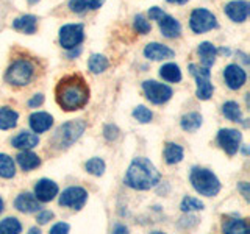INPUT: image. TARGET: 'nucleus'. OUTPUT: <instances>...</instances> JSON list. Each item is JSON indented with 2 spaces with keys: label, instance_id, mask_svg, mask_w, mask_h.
Instances as JSON below:
<instances>
[{
  "label": "nucleus",
  "instance_id": "e433bc0d",
  "mask_svg": "<svg viewBox=\"0 0 250 234\" xmlns=\"http://www.w3.org/2000/svg\"><path fill=\"white\" fill-rule=\"evenodd\" d=\"M104 133L108 140H114L117 136H119V130H117V127H114V125H106Z\"/></svg>",
  "mask_w": 250,
  "mask_h": 234
},
{
  "label": "nucleus",
  "instance_id": "f8f14e48",
  "mask_svg": "<svg viewBox=\"0 0 250 234\" xmlns=\"http://www.w3.org/2000/svg\"><path fill=\"white\" fill-rule=\"evenodd\" d=\"M57 194H58V186L52 179H45V178L39 179L38 184L35 186V197L42 203L53 200Z\"/></svg>",
  "mask_w": 250,
  "mask_h": 234
},
{
  "label": "nucleus",
  "instance_id": "cd10ccee",
  "mask_svg": "<svg viewBox=\"0 0 250 234\" xmlns=\"http://www.w3.org/2000/svg\"><path fill=\"white\" fill-rule=\"evenodd\" d=\"M164 156H166L167 164H177L183 159V148L178 144H167L166 150H164Z\"/></svg>",
  "mask_w": 250,
  "mask_h": 234
},
{
  "label": "nucleus",
  "instance_id": "7c9ffc66",
  "mask_svg": "<svg viewBox=\"0 0 250 234\" xmlns=\"http://www.w3.org/2000/svg\"><path fill=\"white\" fill-rule=\"evenodd\" d=\"M21 230H22V226L18 218H14V217H8L0 223V234H18L21 233Z\"/></svg>",
  "mask_w": 250,
  "mask_h": 234
},
{
  "label": "nucleus",
  "instance_id": "ddd939ff",
  "mask_svg": "<svg viewBox=\"0 0 250 234\" xmlns=\"http://www.w3.org/2000/svg\"><path fill=\"white\" fill-rule=\"evenodd\" d=\"M224 78H225L227 84H229V88L236 91L246 83L247 77H246V72L239 66L230 64V66H227L225 70H224Z\"/></svg>",
  "mask_w": 250,
  "mask_h": 234
},
{
  "label": "nucleus",
  "instance_id": "a211bd4d",
  "mask_svg": "<svg viewBox=\"0 0 250 234\" xmlns=\"http://www.w3.org/2000/svg\"><path fill=\"white\" fill-rule=\"evenodd\" d=\"M53 123V119L47 113H33L30 116V127L35 133H44L47 131Z\"/></svg>",
  "mask_w": 250,
  "mask_h": 234
},
{
  "label": "nucleus",
  "instance_id": "423d86ee",
  "mask_svg": "<svg viewBox=\"0 0 250 234\" xmlns=\"http://www.w3.org/2000/svg\"><path fill=\"white\" fill-rule=\"evenodd\" d=\"M191 74L195 77V81H197V97L200 100H208L213 96V84L209 81V69L208 67H199L195 64L189 66Z\"/></svg>",
  "mask_w": 250,
  "mask_h": 234
},
{
  "label": "nucleus",
  "instance_id": "a18cd8bd",
  "mask_svg": "<svg viewBox=\"0 0 250 234\" xmlns=\"http://www.w3.org/2000/svg\"><path fill=\"white\" fill-rule=\"evenodd\" d=\"M2 211H3V200L0 198V213H2Z\"/></svg>",
  "mask_w": 250,
  "mask_h": 234
},
{
  "label": "nucleus",
  "instance_id": "412c9836",
  "mask_svg": "<svg viewBox=\"0 0 250 234\" xmlns=\"http://www.w3.org/2000/svg\"><path fill=\"white\" fill-rule=\"evenodd\" d=\"M36 22H38V19L35 16H22V18H18L13 22V28L18 31H22V33L33 35L36 31Z\"/></svg>",
  "mask_w": 250,
  "mask_h": 234
},
{
  "label": "nucleus",
  "instance_id": "39448f33",
  "mask_svg": "<svg viewBox=\"0 0 250 234\" xmlns=\"http://www.w3.org/2000/svg\"><path fill=\"white\" fill-rule=\"evenodd\" d=\"M33 74H35V67L30 61L18 59L8 67L5 80L14 86H25L33 78Z\"/></svg>",
  "mask_w": 250,
  "mask_h": 234
},
{
  "label": "nucleus",
  "instance_id": "6ab92c4d",
  "mask_svg": "<svg viewBox=\"0 0 250 234\" xmlns=\"http://www.w3.org/2000/svg\"><path fill=\"white\" fill-rule=\"evenodd\" d=\"M39 144V137L35 135V133L30 131H22L18 136L13 139V145L16 148H21V150H30Z\"/></svg>",
  "mask_w": 250,
  "mask_h": 234
},
{
  "label": "nucleus",
  "instance_id": "f03ea898",
  "mask_svg": "<svg viewBox=\"0 0 250 234\" xmlns=\"http://www.w3.org/2000/svg\"><path fill=\"white\" fill-rule=\"evenodd\" d=\"M160 181V172L147 158H135L125 175V183L133 189L147 191Z\"/></svg>",
  "mask_w": 250,
  "mask_h": 234
},
{
  "label": "nucleus",
  "instance_id": "37998d69",
  "mask_svg": "<svg viewBox=\"0 0 250 234\" xmlns=\"http://www.w3.org/2000/svg\"><path fill=\"white\" fill-rule=\"evenodd\" d=\"M114 233H127V228H125V226H116L114 228Z\"/></svg>",
  "mask_w": 250,
  "mask_h": 234
},
{
  "label": "nucleus",
  "instance_id": "473e14b6",
  "mask_svg": "<svg viewBox=\"0 0 250 234\" xmlns=\"http://www.w3.org/2000/svg\"><path fill=\"white\" fill-rule=\"evenodd\" d=\"M224 231L229 234H234V233H247L249 226L244 220H229L224 225Z\"/></svg>",
  "mask_w": 250,
  "mask_h": 234
},
{
  "label": "nucleus",
  "instance_id": "2eb2a0df",
  "mask_svg": "<svg viewBox=\"0 0 250 234\" xmlns=\"http://www.w3.org/2000/svg\"><path fill=\"white\" fill-rule=\"evenodd\" d=\"M14 206L18 211H21V213H25V214H30V213H36V211L41 208V205H39V200L35 197L33 194H21L18 198H16L14 201Z\"/></svg>",
  "mask_w": 250,
  "mask_h": 234
},
{
  "label": "nucleus",
  "instance_id": "79ce46f5",
  "mask_svg": "<svg viewBox=\"0 0 250 234\" xmlns=\"http://www.w3.org/2000/svg\"><path fill=\"white\" fill-rule=\"evenodd\" d=\"M238 187L242 191V195H244V197L249 200V184H247V183H241Z\"/></svg>",
  "mask_w": 250,
  "mask_h": 234
},
{
  "label": "nucleus",
  "instance_id": "20e7f679",
  "mask_svg": "<svg viewBox=\"0 0 250 234\" xmlns=\"http://www.w3.org/2000/svg\"><path fill=\"white\" fill-rule=\"evenodd\" d=\"M84 128H86V122L82 119L66 122L64 125H61V127L57 130V133H55V136H53L55 145H58L60 148L70 147L75 140L80 139Z\"/></svg>",
  "mask_w": 250,
  "mask_h": 234
},
{
  "label": "nucleus",
  "instance_id": "f704fd0d",
  "mask_svg": "<svg viewBox=\"0 0 250 234\" xmlns=\"http://www.w3.org/2000/svg\"><path fill=\"white\" fill-rule=\"evenodd\" d=\"M133 117H135L136 120H139L141 123H148L152 120V111L150 109H147L146 106H138L135 111H133Z\"/></svg>",
  "mask_w": 250,
  "mask_h": 234
},
{
  "label": "nucleus",
  "instance_id": "58836bf2",
  "mask_svg": "<svg viewBox=\"0 0 250 234\" xmlns=\"http://www.w3.org/2000/svg\"><path fill=\"white\" fill-rule=\"evenodd\" d=\"M50 218H53V213H50V211H42V213H39L38 215V222L41 225H45Z\"/></svg>",
  "mask_w": 250,
  "mask_h": 234
},
{
  "label": "nucleus",
  "instance_id": "72a5a7b5",
  "mask_svg": "<svg viewBox=\"0 0 250 234\" xmlns=\"http://www.w3.org/2000/svg\"><path fill=\"white\" fill-rule=\"evenodd\" d=\"M203 209V203L194 197H185L182 201V211L185 213H189V211H199Z\"/></svg>",
  "mask_w": 250,
  "mask_h": 234
},
{
  "label": "nucleus",
  "instance_id": "1a4fd4ad",
  "mask_svg": "<svg viewBox=\"0 0 250 234\" xmlns=\"http://www.w3.org/2000/svg\"><path fill=\"white\" fill-rule=\"evenodd\" d=\"M83 38V25L80 23H70V25H64L60 30V42L67 50L80 45Z\"/></svg>",
  "mask_w": 250,
  "mask_h": 234
},
{
  "label": "nucleus",
  "instance_id": "49530a36",
  "mask_svg": "<svg viewBox=\"0 0 250 234\" xmlns=\"http://www.w3.org/2000/svg\"><path fill=\"white\" fill-rule=\"evenodd\" d=\"M30 233H31V234H35V233H39V230H38V228H31Z\"/></svg>",
  "mask_w": 250,
  "mask_h": 234
},
{
  "label": "nucleus",
  "instance_id": "c85d7f7f",
  "mask_svg": "<svg viewBox=\"0 0 250 234\" xmlns=\"http://www.w3.org/2000/svg\"><path fill=\"white\" fill-rule=\"evenodd\" d=\"M16 174L14 162L8 155H0V176L2 178H13Z\"/></svg>",
  "mask_w": 250,
  "mask_h": 234
},
{
  "label": "nucleus",
  "instance_id": "9b49d317",
  "mask_svg": "<svg viewBox=\"0 0 250 234\" xmlns=\"http://www.w3.org/2000/svg\"><path fill=\"white\" fill-rule=\"evenodd\" d=\"M88 200V192L83 187H69L60 197V205L72 209H82Z\"/></svg>",
  "mask_w": 250,
  "mask_h": 234
},
{
  "label": "nucleus",
  "instance_id": "c03bdc74",
  "mask_svg": "<svg viewBox=\"0 0 250 234\" xmlns=\"http://www.w3.org/2000/svg\"><path fill=\"white\" fill-rule=\"evenodd\" d=\"M169 3H186L188 0H167Z\"/></svg>",
  "mask_w": 250,
  "mask_h": 234
},
{
  "label": "nucleus",
  "instance_id": "bb28decb",
  "mask_svg": "<svg viewBox=\"0 0 250 234\" xmlns=\"http://www.w3.org/2000/svg\"><path fill=\"white\" fill-rule=\"evenodd\" d=\"M222 113L229 120L242 122V113H241V108L236 101H227V103L222 106Z\"/></svg>",
  "mask_w": 250,
  "mask_h": 234
},
{
  "label": "nucleus",
  "instance_id": "4468645a",
  "mask_svg": "<svg viewBox=\"0 0 250 234\" xmlns=\"http://www.w3.org/2000/svg\"><path fill=\"white\" fill-rule=\"evenodd\" d=\"M225 13L233 22H244L249 16V3L244 0H234L225 6Z\"/></svg>",
  "mask_w": 250,
  "mask_h": 234
},
{
  "label": "nucleus",
  "instance_id": "5701e85b",
  "mask_svg": "<svg viewBox=\"0 0 250 234\" xmlns=\"http://www.w3.org/2000/svg\"><path fill=\"white\" fill-rule=\"evenodd\" d=\"M18 162H19V166L28 172V170H33L36 169L39 164H41V159H39V156L35 155L33 152H30V150H23L22 153L18 155Z\"/></svg>",
  "mask_w": 250,
  "mask_h": 234
},
{
  "label": "nucleus",
  "instance_id": "f3484780",
  "mask_svg": "<svg viewBox=\"0 0 250 234\" xmlns=\"http://www.w3.org/2000/svg\"><path fill=\"white\" fill-rule=\"evenodd\" d=\"M158 22H160V30H161L163 36L172 39V38H178L180 33H182V27H180L178 20L170 18L167 14H164Z\"/></svg>",
  "mask_w": 250,
  "mask_h": 234
},
{
  "label": "nucleus",
  "instance_id": "6e6552de",
  "mask_svg": "<svg viewBox=\"0 0 250 234\" xmlns=\"http://www.w3.org/2000/svg\"><path fill=\"white\" fill-rule=\"evenodd\" d=\"M143 89L146 97L155 105H163L172 97V89L169 86L158 83V81H144L143 83Z\"/></svg>",
  "mask_w": 250,
  "mask_h": 234
},
{
  "label": "nucleus",
  "instance_id": "0eeeda50",
  "mask_svg": "<svg viewBox=\"0 0 250 234\" xmlns=\"http://www.w3.org/2000/svg\"><path fill=\"white\" fill-rule=\"evenodd\" d=\"M189 23L194 33H205V31H209L217 27V20L214 18V14L209 13L208 10H203V8L192 11Z\"/></svg>",
  "mask_w": 250,
  "mask_h": 234
},
{
  "label": "nucleus",
  "instance_id": "a878e982",
  "mask_svg": "<svg viewBox=\"0 0 250 234\" xmlns=\"http://www.w3.org/2000/svg\"><path fill=\"white\" fill-rule=\"evenodd\" d=\"M202 125V116L199 113H189L182 117V128L185 131H197Z\"/></svg>",
  "mask_w": 250,
  "mask_h": 234
},
{
  "label": "nucleus",
  "instance_id": "4c0bfd02",
  "mask_svg": "<svg viewBox=\"0 0 250 234\" xmlns=\"http://www.w3.org/2000/svg\"><path fill=\"white\" fill-rule=\"evenodd\" d=\"M69 230H70V226L67 223H57L50 230V233L52 234H66V233H69Z\"/></svg>",
  "mask_w": 250,
  "mask_h": 234
},
{
  "label": "nucleus",
  "instance_id": "aec40b11",
  "mask_svg": "<svg viewBox=\"0 0 250 234\" xmlns=\"http://www.w3.org/2000/svg\"><path fill=\"white\" fill-rule=\"evenodd\" d=\"M197 53H199V57H200V61H202V66L203 67H211L214 64V61H216V47L211 44V42H202L199 45V49H197Z\"/></svg>",
  "mask_w": 250,
  "mask_h": 234
},
{
  "label": "nucleus",
  "instance_id": "7ed1b4c3",
  "mask_svg": "<svg viewBox=\"0 0 250 234\" xmlns=\"http://www.w3.org/2000/svg\"><path fill=\"white\" fill-rule=\"evenodd\" d=\"M189 181L194 189L205 197H214L221 191V183H219L217 176L208 169L194 167L191 170Z\"/></svg>",
  "mask_w": 250,
  "mask_h": 234
},
{
  "label": "nucleus",
  "instance_id": "de8ad7c7",
  "mask_svg": "<svg viewBox=\"0 0 250 234\" xmlns=\"http://www.w3.org/2000/svg\"><path fill=\"white\" fill-rule=\"evenodd\" d=\"M36 2H38V0H28V3H30V5H33V3H36Z\"/></svg>",
  "mask_w": 250,
  "mask_h": 234
},
{
  "label": "nucleus",
  "instance_id": "a19ab883",
  "mask_svg": "<svg viewBox=\"0 0 250 234\" xmlns=\"http://www.w3.org/2000/svg\"><path fill=\"white\" fill-rule=\"evenodd\" d=\"M42 101H44V96H42V94H36V96L28 101V106L30 108H38L39 105H42Z\"/></svg>",
  "mask_w": 250,
  "mask_h": 234
},
{
  "label": "nucleus",
  "instance_id": "2f4dec72",
  "mask_svg": "<svg viewBox=\"0 0 250 234\" xmlns=\"http://www.w3.org/2000/svg\"><path fill=\"white\" fill-rule=\"evenodd\" d=\"M86 170H88L89 174L96 175V176L104 175V172H105V162H104V159L91 158L88 162H86Z\"/></svg>",
  "mask_w": 250,
  "mask_h": 234
},
{
  "label": "nucleus",
  "instance_id": "c756f323",
  "mask_svg": "<svg viewBox=\"0 0 250 234\" xmlns=\"http://www.w3.org/2000/svg\"><path fill=\"white\" fill-rule=\"evenodd\" d=\"M88 66L92 74H102L108 67V59L104 57V55H92L89 58Z\"/></svg>",
  "mask_w": 250,
  "mask_h": 234
},
{
  "label": "nucleus",
  "instance_id": "b1692460",
  "mask_svg": "<svg viewBox=\"0 0 250 234\" xmlns=\"http://www.w3.org/2000/svg\"><path fill=\"white\" fill-rule=\"evenodd\" d=\"M18 113L13 111L11 108L3 106L0 108V130H10L14 128L18 123Z\"/></svg>",
  "mask_w": 250,
  "mask_h": 234
},
{
  "label": "nucleus",
  "instance_id": "dca6fc26",
  "mask_svg": "<svg viewBox=\"0 0 250 234\" xmlns=\"http://www.w3.org/2000/svg\"><path fill=\"white\" fill-rule=\"evenodd\" d=\"M146 58L153 59V61H160V59H167L174 57V50H170L169 47L158 44V42H152L148 44L144 49Z\"/></svg>",
  "mask_w": 250,
  "mask_h": 234
},
{
  "label": "nucleus",
  "instance_id": "c9c22d12",
  "mask_svg": "<svg viewBox=\"0 0 250 234\" xmlns=\"http://www.w3.org/2000/svg\"><path fill=\"white\" fill-rule=\"evenodd\" d=\"M135 30L141 35H147L150 31V23H148V20H146L144 16L138 14L135 18Z\"/></svg>",
  "mask_w": 250,
  "mask_h": 234
},
{
  "label": "nucleus",
  "instance_id": "f257e3e1",
  "mask_svg": "<svg viewBox=\"0 0 250 234\" xmlns=\"http://www.w3.org/2000/svg\"><path fill=\"white\" fill-rule=\"evenodd\" d=\"M58 105L64 111L82 109L89 100V88L80 75H67L61 78L55 89Z\"/></svg>",
  "mask_w": 250,
  "mask_h": 234
},
{
  "label": "nucleus",
  "instance_id": "ea45409f",
  "mask_svg": "<svg viewBox=\"0 0 250 234\" xmlns=\"http://www.w3.org/2000/svg\"><path fill=\"white\" fill-rule=\"evenodd\" d=\"M148 16H150V19H153V20H160L164 16V13L158 6H153V8H150V11H148Z\"/></svg>",
  "mask_w": 250,
  "mask_h": 234
},
{
  "label": "nucleus",
  "instance_id": "393cba45",
  "mask_svg": "<svg viewBox=\"0 0 250 234\" xmlns=\"http://www.w3.org/2000/svg\"><path fill=\"white\" fill-rule=\"evenodd\" d=\"M160 75L169 83H178L180 80H182V72H180V67L177 64H172V62H169V64H164L160 69Z\"/></svg>",
  "mask_w": 250,
  "mask_h": 234
},
{
  "label": "nucleus",
  "instance_id": "9d476101",
  "mask_svg": "<svg viewBox=\"0 0 250 234\" xmlns=\"http://www.w3.org/2000/svg\"><path fill=\"white\" fill-rule=\"evenodd\" d=\"M241 140L242 135L238 130H231V128H224L219 131L217 135V142L222 147V150L225 153H229L230 156L234 155L241 147Z\"/></svg>",
  "mask_w": 250,
  "mask_h": 234
},
{
  "label": "nucleus",
  "instance_id": "4be33fe9",
  "mask_svg": "<svg viewBox=\"0 0 250 234\" xmlns=\"http://www.w3.org/2000/svg\"><path fill=\"white\" fill-rule=\"evenodd\" d=\"M105 3V0H70L69 8L74 13H84L88 10H97Z\"/></svg>",
  "mask_w": 250,
  "mask_h": 234
}]
</instances>
